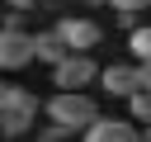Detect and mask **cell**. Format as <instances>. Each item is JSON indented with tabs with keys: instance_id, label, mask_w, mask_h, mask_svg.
Masks as SVG:
<instances>
[{
	"instance_id": "9c48e42d",
	"label": "cell",
	"mask_w": 151,
	"mask_h": 142,
	"mask_svg": "<svg viewBox=\"0 0 151 142\" xmlns=\"http://www.w3.org/2000/svg\"><path fill=\"white\" fill-rule=\"evenodd\" d=\"M0 109H19V114H33V118H38V109H42V104H38V95H33V90L9 85V95H5V104H0Z\"/></svg>"
},
{
	"instance_id": "5b68a950",
	"label": "cell",
	"mask_w": 151,
	"mask_h": 142,
	"mask_svg": "<svg viewBox=\"0 0 151 142\" xmlns=\"http://www.w3.org/2000/svg\"><path fill=\"white\" fill-rule=\"evenodd\" d=\"M57 28H61V38L71 43V52H90V47H99V38H104V28H99L94 19H85V14H71V19H61Z\"/></svg>"
},
{
	"instance_id": "2e32d148",
	"label": "cell",
	"mask_w": 151,
	"mask_h": 142,
	"mask_svg": "<svg viewBox=\"0 0 151 142\" xmlns=\"http://www.w3.org/2000/svg\"><path fill=\"white\" fill-rule=\"evenodd\" d=\"M142 142H151V123H142Z\"/></svg>"
},
{
	"instance_id": "6da1fadb",
	"label": "cell",
	"mask_w": 151,
	"mask_h": 142,
	"mask_svg": "<svg viewBox=\"0 0 151 142\" xmlns=\"http://www.w3.org/2000/svg\"><path fill=\"white\" fill-rule=\"evenodd\" d=\"M42 114H47V123H57V128H66V133L76 137V133H85V128L99 118V104H94L85 90H57V95L42 104Z\"/></svg>"
},
{
	"instance_id": "7a4b0ae2",
	"label": "cell",
	"mask_w": 151,
	"mask_h": 142,
	"mask_svg": "<svg viewBox=\"0 0 151 142\" xmlns=\"http://www.w3.org/2000/svg\"><path fill=\"white\" fill-rule=\"evenodd\" d=\"M38 57V38L28 28H0V71H24Z\"/></svg>"
},
{
	"instance_id": "e0dca14e",
	"label": "cell",
	"mask_w": 151,
	"mask_h": 142,
	"mask_svg": "<svg viewBox=\"0 0 151 142\" xmlns=\"http://www.w3.org/2000/svg\"><path fill=\"white\" fill-rule=\"evenodd\" d=\"M5 95H9V85H5V80H0V104H5Z\"/></svg>"
},
{
	"instance_id": "52a82bcc",
	"label": "cell",
	"mask_w": 151,
	"mask_h": 142,
	"mask_svg": "<svg viewBox=\"0 0 151 142\" xmlns=\"http://www.w3.org/2000/svg\"><path fill=\"white\" fill-rule=\"evenodd\" d=\"M33 38H38V62L61 66V62L71 57V43L61 38V28H42V33H33Z\"/></svg>"
},
{
	"instance_id": "d6986e66",
	"label": "cell",
	"mask_w": 151,
	"mask_h": 142,
	"mask_svg": "<svg viewBox=\"0 0 151 142\" xmlns=\"http://www.w3.org/2000/svg\"><path fill=\"white\" fill-rule=\"evenodd\" d=\"M0 142H5V137H0Z\"/></svg>"
},
{
	"instance_id": "7c38bea8",
	"label": "cell",
	"mask_w": 151,
	"mask_h": 142,
	"mask_svg": "<svg viewBox=\"0 0 151 142\" xmlns=\"http://www.w3.org/2000/svg\"><path fill=\"white\" fill-rule=\"evenodd\" d=\"M127 114H132V123H151V90L127 95Z\"/></svg>"
},
{
	"instance_id": "4fadbf2b",
	"label": "cell",
	"mask_w": 151,
	"mask_h": 142,
	"mask_svg": "<svg viewBox=\"0 0 151 142\" xmlns=\"http://www.w3.org/2000/svg\"><path fill=\"white\" fill-rule=\"evenodd\" d=\"M137 90H151V62H137Z\"/></svg>"
},
{
	"instance_id": "8fae6325",
	"label": "cell",
	"mask_w": 151,
	"mask_h": 142,
	"mask_svg": "<svg viewBox=\"0 0 151 142\" xmlns=\"http://www.w3.org/2000/svg\"><path fill=\"white\" fill-rule=\"evenodd\" d=\"M109 5H113V14H118L127 28H137V14L151 9V0H109Z\"/></svg>"
},
{
	"instance_id": "5bb4252c",
	"label": "cell",
	"mask_w": 151,
	"mask_h": 142,
	"mask_svg": "<svg viewBox=\"0 0 151 142\" xmlns=\"http://www.w3.org/2000/svg\"><path fill=\"white\" fill-rule=\"evenodd\" d=\"M5 28H24V9H9L5 14Z\"/></svg>"
},
{
	"instance_id": "3957f363",
	"label": "cell",
	"mask_w": 151,
	"mask_h": 142,
	"mask_svg": "<svg viewBox=\"0 0 151 142\" xmlns=\"http://www.w3.org/2000/svg\"><path fill=\"white\" fill-rule=\"evenodd\" d=\"M94 80H99V66H94L90 52H71L61 66H52V85H57V90H85V85H94Z\"/></svg>"
},
{
	"instance_id": "277c9868",
	"label": "cell",
	"mask_w": 151,
	"mask_h": 142,
	"mask_svg": "<svg viewBox=\"0 0 151 142\" xmlns=\"http://www.w3.org/2000/svg\"><path fill=\"white\" fill-rule=\"evenodd\" d=\"M80 142H142V128L132 123V118H94L85 133H80Z\"/></svg>"
},
{
	"instance_id": "30bf717a",
	"label": "cell",
	"mask_w": 151,
	"mask_h": 142,
	"mask_svg": "<svg viewBox=\"0 0 151 142\" xmlns=\"http://www.w3.org/2000/svg\"><path fill=\"white\" fill-rule=\"evenodd\" d=\"M127 47H132L137 62H151V24H137V28L127 33Z\"/></svg>"
},
{
	"instance_id": "9a60e30c",
	"label": "cell",
	"mask_w": 151,
	"mask_h": 142,
	"mask_svg": "<svg viewBox=\"0 0 151 142\" xmlns=\"http://www.w3.org/2000/svg\"><path fill=\"white\" fill-rule=\"evenodd\" d=\"M5 5H9V9H33L38 0H5Z\"/></svg>"
},
{
	"instance_id": "ac0fdd59",
	"label": "cell",
	"mask_w": 151,
	"mask_h": 142,
	"mask_svg": "<svg viewBox=\"0 0 151 142\" xmlns=\"http://www.w3.org/2000/svg\"><path fill=\"white\" fill-rule=\"evenodd\" d=\"M85 5H109V0H85Z\"/></svg>"
},
{
	"instance_id": "8992f818",
	"label": "cell",
	"mask_w": 151,
	"mask_h": 142,
	"mask_svg": "<svg viewBox=\"0 0 151 142\" xmlns=\"http://www.w3.org/2000/svg\"><path fill=\"white\" fill-rule=\"evenodd\" d=\"M99 90H109V95H118V99L137 95V62H132V66H127V62L99 66Z\"/></svg>"
},
{
	"instance_id": "ba28073f",
	"label": "cell",
	"mask_w": 151,
	"mask_h": 142,
	"mask_svg": "<svg viewBox=\"0 0 151 142\" xmlns=\"http://www.w3.org/2000/svg\"><path fill=\"white\" fill-rule=\"evenodd\" d=\"M33 123H38L33 114H19V109H0V137H5V142L24 137V133H28Z\"/></svg>"
}]
</instances>
